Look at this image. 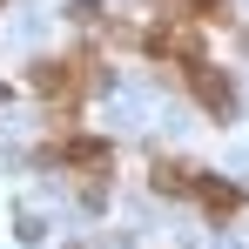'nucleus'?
<instances>
[{"label":"nucleus","instance_id":"nucleus-1","mask_svg":"<svg viewBox=\"0 0 249 249\" xmlns=\"http://www.w3.org/2000/svg\"><path fill=\"white\" fill-rule=\"evenodd\" d=\"M189 88H196V101H202L209 115H229V108H236L229 74H209V61H196V68H189Z\"/></svg>","mask_w":249,"mask_h":249},{"label":"nucleus","instance_id":"nucleus-2","mask_svg":"<svg viewBox=\"0 0 249 249\" xmlns=\"http://www.w3.org/2000/svg\"><path fill=\"white\" fill-rule=\"evenodd\" d=\"M155 189H168V196H196V168H182V162H155Z\"/></svg>","mask_w":249,"mask_h":249},{"label":"nucleus","instance_id":"nucleus-3","mask_svg":"<svg viewBox=\"0 0 249 249\" xmlns=\"http://www.w3.org/2000/svg\"><path fill=\"white\" fill-rule=\"evenodd\" d=\"M196 202L215 209V215H236V209H243V196H236V189H222V182H196Z\"/></svg>","mask_w":249,"mask_h":249}]
</instances>
